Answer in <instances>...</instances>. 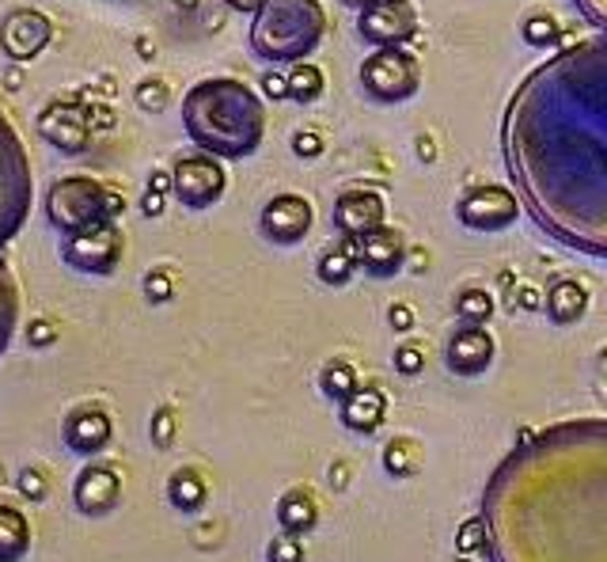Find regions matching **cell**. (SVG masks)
Returning a JSON list of instances; mask_svg holds the SVG:
<instances>
[{"label": "cell", "instance_id": "obj_1", "mask_svg": "<svg viewBox=\"0 0 607 562\" xmlns=\"http://www.w3.org/2000/svg\"><path fill=\"white\" fill-rule=\"evenodd\" d=\"M501 152L543 233L607 259V31L563 46L520 80Z\"/></svg>", "mask_w": 607, "mask_h": 562}, {"label": "cell", "instance_id": "obj_2", "mask_svg": "<svg viewBox=\"0 0 607 562\" xmlns=\"http://www.w3.org/2000/svg\"><path fill=\"white\" fill-rule=\"evenodd\" d=\"M486 562H607V418H569L498 464L482 494Z\"/></svg>", "mask_w": 607, "mask_h": 562}, {"label": "cell", "instance_id": "obj_3", "mask_svg": "<svg viewBox=\"0 0 607 562\" xmlns=\"http://www.w3.org/2000/svg\"><path fill=\"white\" fill-rule=\"evenodd\" d=\"M182 130L201 152L247 160L266 137V103L236 77H206L182 96Z\"/></svg>", "mask_w": 607, "mask_h": 562}, {"label": "cell", "instance_id": "obj_4", "mask_svg": "<svg viewBox=\"0 0 607 562\" xmlns=\"http://www.w3.org/2000/svg\"><path fill=\"white\" fill-rule=\"evenodd\" d=\"M327 39V8L324 0H266L251 12L247 46L259 61L273 66H297L308 61Z\"/></svg>", "mask_w": 607, "mask_h": 562}, {"label": "cell", "instance_id": "obj_5", "mask_svg": "<svg viewBox=\"0 0 607 562\" xmlns=\"http://www.w3.org/2000/svg\"><path fill=\"white\" fill-rule=\"evenodd\" d=\"M46 220L58 236H72L99 220H118L126 214V195L91 175H61L42 195Z\"/></svg>", "mask_w": 607, "mask_h": 562}, {"label": "cell", "instance_id": "obj_6", "mask_svg": "<svg viewBox=\"0 0 607 562\" xmlns=\"http://www.w3.org/2000/svg\"><path fill=\"white\" fill-rule=\"evenodd\" d=\"M34 198L31 160L23 152L20 134L12 130L8 115L0 110V247L23 228Z\"/></svg>", "mask_w": 607, "mask_h": 562}, {"label": "cell", "instance_id": "obj_7", "mask_svg": "<svg viewBox=\"0 0 607 562\" xmlns=\"http://www.w3.org/2000/svg\"><path fill=\"white\" fill-rule=\"evenodd\" d=\"M357 77L376 103H407L421 88V66L407 46H372Z\"/></svg>", "mask_w": 607, "mask_h": 562}, {"label": "cell", "instance_id": "obj_8", "mask_svg": "<svg viewBox=\"0 0 607 562\" xmlns=\"http://www.w3.org/2000/svg\"><path fill=\"white\" fill-rule=\"evenodd\" d=\"M122 259H126V236L122 228H118V220H99V225L91 228L61 236V263L77 274L110 278Z\"/></svg>", "mask_w": 607, "mask_h": 562}, {"label": "cell", "instance_id": "obj_9", "mask_svg": "<svg viewBox=\"0 0 607 562\" xmlns=\"http://www.w3.org/2000/svg\"><path fill=\"white\" fill-rule=\"evenodd\" d=\"M228 190V171L225 160L213 152H187L175 160L171 168V198L190 214H206L213 209Z\"/></svg>", "mask_w": 607, "mask_h": 562}, {"label": "cell", "instance_id": "obj_10", "mask_svg": "<svg viewBox=\"0 0 607 562\" xmlns=\"http://www.w3.org/2000/svg\"><path fill=\"white\" fill-rule=\"evenodd\" d=\"M524 201L505 183H475L456 201V220L471 233H501L520 217Z\"/></svg>", "mask_w": 607, "mask_h": 562}, {"label": "cell", "instance_id": "obj_11", "mask_svg": "<svg viewBox=\"0 0 607 562\" xmlns=\"http://www.w3.org/2000/svg\"><path fill=\"white\" fill-rule=\"evenodd\" d=\"M34 130L50 149H58L61 156H80L88 152L91 145V122H88V103L84 96H72V99H50L39 110V122Z\"/></svg>", "mask_w": 607, "mask_h": 562}, {"label": "cell", "instance_id": "obj_12", "mask_svg": "<svg viewBox=\"0 0 607 562\" xmlns=\"http://www.w3.org/2000/svg\"><path fill=\"white\" fill-rule=\"evenodd\" d=\"M53 42V20L39 8H12L0 20V53L12 66H31L34 58H42V50Z\"/></svg>", "mask_w": 607, "mask_h": 562}, {"label": "cell", "instance_id": "obj_13", "mask_svg": "<svg viewBox=\"0 0 607 562\" xmlns=\"http://www.w3.org/2000/svg\"><path fill=\"white\" fill-rule=\"evenodd\" d=\"M316 228V206L311 198L297 195V190H281L262 206L259 214V233L278 247H297L311 236Z\"/></svg>", "mask_w": 607, "mask_h": 562}, {"label": "cell", "instance_id": "obj_14", "mask_svg": "<svg viewBox=\"0 0 607 562\" xmlns=\"http://www.w3.org/2000/svg\"><path fill=\"white\" fill-rule=\"evenodd\" d=\"M122 472L110 460H88L72 479V505L84 517H110L122 505Z\"/></svg>", "mask_w": 607, "mask_h": 562}, {"label": "cell", "instance_id": "obj_15", "mask_svg": "<svg viewBox=\"0 0 607 562\" xmlns=\"http://www.w3.org/2000/svg\"><path fill=\"white\" fill-rule=\"evenodd\" d=\"M357 31L369 46H407L418 34L410 0H372L357 16Z\"/></svg>", "mask_w": 607, "mask_h": 562}, {"label": "cell", "instance_id": "obj_16", "mask_svg": "<svg viewBox=\"0 0 607 562\" xmlns=\"http://www.w3.org/2000/svg\"><path fill=\"white\" fill-rule=\"evenodd\" d=\"M110 441H115V418H110L103 407H96V403L72 407L66 414V422H61V445L80 460L103 456Z\"/></svg>", "mask_w": 607, "mask_h": 562}, {"label": "cell", "instance_id": "obj_17", "mask_svg": "<svg viewBox=\"0 0 607 562\" xmlns=\"http://www.w3.org/2000/svg\"><path fill=\"white\" fill-rule=\"evenodd\" d=\"M388 225V201L372 187H349L335 198V228L349 239L369 236L372 228Z\"/></svg>", "mask_w": 607, "mask_h": 562}, {"label": "cell", "instance_id": "obj_18", "mask_svg": "<svg viewBox=\"0 0 607 562\" xmlns=\"http://www.w3.org/2000/svg\"><path fill=\"white\" fill-rule=\"evenodd\" d=\"M498 357V343L486 324H459L445 343V365L456 376H482Z\"/></svg>", "mask_w": 607, "mask_h": 562}, {"label": "cell", "instance_id": "obj_19", "mask_svg": "<svg viewBox=\"0 0 607 562\" xmlns=\"http://www.w3.org/2000/svg\"><path fill=\"white\" fill-rule=\"evenodd\" d=\"M407 255L410 244L395 225H380L369 236L357 239V259H361V270L369 278H395L407 266Z\"/></svg>", "mask_w": 607, "mask_h": 562}, {"label": "cell", "instance_id": "obj_20", "mask_svg": "<svg viewBox=\"0 0 607 562\" xmlns=\"http://www.w3.org/2000/svg\"><path fill=\"white\" fill-rule=\"evenodd\" d=\"M338 418H342V426L349 433H357V437H372V433L388 422V392H384L380 384H361L354 395H346V400L338 403Z\"/></svg>", "mask_w": 607, "mask_h": 562}, {"label": "cell", "instance_id": "obj_21", "mask_svg": "<svg viewBox=\"0 0 607 562\" xmlns=\"http://www.w3.org/2000/svg\"><path fill=\"white\" fill-rule=\"evenodd\" d=\"M163 494H168V505L175 513H182V517H198V513L209 505V479L201 467L182 464L168 475Z\"/></svg>", "mask_w": 607, "mask_h": 562}, {"label": "cell", "instance_id": "obj_22", "mask_svg": "<svg viewBox=\"0 0 607 562\" xmlns=\"http://www.w3.org/2000/svg\"><path fill=\"white\" fill-rule=\"evenodd\" d=\"M543 312L555 327H574L588 316V289L577 278H558L543 297Z\"/></svg>", "mask_w": 607, "mask_h": 562}, {"label": "cell", "instance_id": "obj_23", "mask_svg": "<svg viewBox=\"0 0 607 562\" xmlns=\"http://www.w3.org/2000/svg\"><path fill=\"white\" fill-rule=\"evenodd\" d=\"M273 517H278L281 532H297V536H308L319 524V497L308 491V486H289L278 505H273Z\"/></svg>", "mask_w": 607, "mask_h": 562}, {"label": "cell", "instance_id": "obj_24", "mask_svg": "<svg viewBox=\"0 0 607 562\" xmlns=\"http://www.w3.org/2000/svg\"><path fill=\"white\" fill-rule=\"evenodd\" d=\"M34 529L31 517L12 502H0V562H23L31 555Z\"/></svg>", "mask_w": 607, "mask_h": 562}, {"label": "cell", "instance_id": "obj_25", "mask_svg": "<svg viewBox=\"0 0 607 562\" xmlns=\"http://www.w3.org/2000/svg\"><path fill=\"white\" fill-rule=\"evenodd\" d=\"M357 270H361V259H357V239H349V236H342V244H330L316 263V278L330 285V289L349 285Z\"/></svg>", "mask_w": 607, "mask_h": 562}, {"label": "cell", "instance_id": "obj_26", "mask_svg": "<svg viewBox=\"0 0 607 562\" xmlns=\"http://www.w3.org/2000/svg\"><path fill=\"white\" fill-rule=\"evenodd\" d=\"M380 464L391 479H414L426 467V448H421V441L410 437V433H395L388 445H384Z\"/></svg>", "mask_w": 607, "mask_h": 562}, {"label": "cell", "instance_id": "obj_27", "mask_svg": "<svg viewBox=\"0 0 607 562\" xmlns=\"http://www.w3.org/2000/svg\"><path fill=\"white\" fill-rule=\"evenodd\" d=\"M361 388V376H357V365L349 357H330V362L319 368V392L327 395L330 403H342L346 395H354Z\"/></svg>", "mask_w": 607, "mask_h": 562}, {"label": "cell", "instance_id": "obj_28", "mask_svg": "<svg viewBox=\"0 0 607 562\" xmlns=\"http://www.w3.org/2000/svg\"><path fill=\"white\" fill-rule=\"evenodd\" d=\"M285 77H289V99H292V103L311 107V103L324 99L327 77H324V69H319L316 61H297V66H289Z\"/></svg>", "mask_w": 607, "mask_h": 562}, {"label": "cell", "instance_id": "obj_29", "mask_svg": "<svg viewBox=\"0 0 607 562\" xmlns=\"http://www.w3.org/2000/svg\"><path fill=\"white\" fill-rule=\"evenodd\" d=\"M16 316H20V293H16L8 263L0 259V354H4L16 335Z\"/></svg>", "mask_w": 607, "mask_h": 562}, {"label": "cell", "instance_id": "obj_30", "mask_svg": "<svg viewBox=\"0 0 607 562\" xmlns=\"http://www.w3.org/2000/svg\"><path fill=\"white\" fill-rule=\"evenodd\" d=\"M494 308H498V300H494V293L482 289V285H467L456 297L459 324H486V319L494 316Z\"/></svg>", "mask_w": 607, "mask_h": 562}, {"label": "cell", "instance_id": "obj_31", "mask_svg": "<svg viewBox=\"0 0 607 562\" xmlns=\"http://www.w3.org/2000/svg\"><path fill=\"white\" fill-rule=\"evenodd\" d=\"M520 34H524V42H528V46L547 50V46H558V39H563V23H558L550 12H531V16H524Z\"/></svg>", "mask_w": 607, "mask_h": 562}, {"label": "cell", "instance_id": "obj_32", "mask_svg": "<svg viewBox=\"0 0 607 562\" xmlns=\"http://www.w3.org/2000/svg\"><path fill=\"white\" fill-rule=\"evenodd\" d=\"M133 103L141 107L145 115H163V110H168V103H171L168 80H163V77H145V80H137Z\"/></svg>", "mask_w": 607, "mask_h": 562}, {"label": "cell", "instance_id": "obj_33", "mask_svg": "<svg viewBox=\"0 0 607 562\" xmlns=\"http://www.w3.org/2000/svg\"><path fill=\"white\" fill-rule=\"evenodd\" d=\"M452 543H456V555H464V559L486 555V521H482V513H478V517H467L464 524H459Z\"/></svg>", "mask_w": 607, "mask_h": 562}, {"label": "cell", "instance_id": "obj_34", "mask_svg": "<svg viewBox=\"0 0 607 562\" xmlns=\"http://www.w3.org/2000/svg\"><path fill=\"white\" fill-rule=\"evenodd\" d=\"M266 562H308L304 536L278 529V536H270V543H266Z\"/></svg>", "mask_w": 607, "mask_h": 562}, {"label": "cell", "instance_id": "obj_35", "mask_svg": "<svg viewBox=\"0 0 607 562\" xmlns=\"http://www.w3.org/2000/svg\"><path fill=\"white\" fill-rule=\"evenodd\" d=\"M16 491H20V497H27L31 505H39L50 497V472L39 464H31V467H23L20 475H16Z\"/></svg>", "mask_w": 607, "mask_h": 562}, {"label": "cell", "instance_id": "obj_36", "mask_svg": "<svg viewBox=\"0 0 607 562\" xmlns=\"http://www.w3.org/2000/svg\"><path fill=\"white\" fill-rule=\"evenodd\" d=\"M175 437H179V414L171 407H156L149 418V441L156 448H171Z\"/></svg>", "mask_w": 607, "mask_h": 562}, {"label": "cell", "instance_id": "obj_37", "mask_svg": "<svg viewBox=\"0 0 607 562\" xmlns=\"http://www.w3.org/2000/svg\"><path fill=\"white\" fill-rule=\"evenodd\" d=\"M141 293L149 304H168L175 297V274L168 270V266H152L141 282Z\"/></svg>", "mask_w": 607, "mask_h": 562}, {"label": "cell", "instance_id": "obj_38", "mask_svg": "<svg viewBox=\"0 0 607 562\" xmlns=\"http://www.w3.org/2000/svg\"><path fill=\"white\" fill-rule=\"evenodd\" d=\"M391 365L399 376H421V368H426V349L418 343H399L391 354Z\"/></svg>", "mask_w": 607, "mask_h": 562}, {"label": "cell", "instance_id": "obj_39", "mask_svg": "<svg viewBox=\"0 0 607 562\" xmlns=\"http://www.w3.org/2000/svg\"><path fill=\"white\" fill-rule=\"evenodd\" d=\"M58 335H61V327H58V319H50V316H34L31 324H27V343H31V349H50L58 343Z\"/></svg>", "mask_w": 607, "mask_h": 562}, {"label": "cell", "instance_id": "obj_40", "mask_svg": "<svg viewBox=\"0 0 607 562\" xmlns=\"http://www.w3.org/2000/svg\"><path fill=\"white\" fill-rule=\"evenodd\" d=\"M292 152H297L300 160H319V156H324V134H319V130H297V134H292Z\"/></svg>", "mask_w": 607, "mask_h": 562}, {"label": "cell", "instance_id": "obj_41", "mask_svg": "<svg viewBox=\"0 0 607 562\" xmlns=\"http://www.w3.org/2000/svg\"><path fill=\"white\" fill-rule=\"evenodd\" d=\"M414 324H418V316H414V308L407 300H391L388 304V327L395 335H410Z\"/></svg>", "mask_w": 607, "mask_h": 562}, {"label": "cell", "instance_id": "obj_42", "mask_svg": "<svg viewBox=\"0 0 607 562\" xmlns=\"http://www.w3.org/2000/svg\"><path fill=\"white\" fill-rule=\"evenodd\" d=\"M168 198L171 195H163V190H145L141 195V214L149 217V220H156V217H163V209H168Z\"/></svg>", "mask_w": 607, "mask_h": 562}, {"label": "cell", "instance_id": "obj_43", "mask_svg": "<svg viewBox=\"0 0 607 562\" xmlns=\"http://www.w3.org/2000/svg\"><path fill=\"white\" fill-rule=\"evenodd\" d=\"M88 122H91V130H96V134L115 130V110L103 107V103H88Z\"/></svg>", "mask_w": 607, "mask_h": 562}, {"label": "cell", "instance_id": "obj_44", "mask_svg": "<svg viewBox=\"0 0 607 562\" xmlns=\"http://www.w3.org/2000/svg\"><path fill=\"white\" fill-rule=\"evenodd\" d=\"M574 4L585 12V20H593L600 31H607V0H574Z\"/></svg>", "mask_w": 607, "mask_h": 562}, {"label": "cell", "instance_id": "obj_45", "mask_svg": "<svg viewBox=\"0 0 607 562\" xmlns=\"http://www.w3.org/2000/svg\"><path fill=\"white\" fill-rule=\"evenodd\" d=\"M259 88H262L270 99H289V77H285V72H266Z\"/></svg>", "mask_w": 607, "mask_h": 562}, {"label": "cell", "instance_id": "obj_46", "mask_svg": "<svg viewBox=\"0 0 607 562\" xmlns=\"http://www.w3.org/2000/svg\"><path fill=\"white\" fill-rule=\"evenodd\" d=\"M517 300H520V308H528V312L543 308V297H539V289H536V285H520Z\"/></svg>", "mask_w": 607, "mask_h": 562}, {"label": "cell", "instance_id": "obj_47", "mask_svg": "<svg viewBox=\"0 0 607 562\" xmlns=\"http://www.w3.org/2000/svg\"><path fill=\"white\" fill-rule=\"evenodd\" d=\"M349 475H354V472H349L346 464H330V483H335V491H346V486H349Z\"/></svg>", "mask_w": 607, "mask_h": 562}, {"label": "cell", "instance_id": "obj_48", "mask_svg": "<svg viewBox=\"0 0 607 562\" xmlns=\"http://www.w3.org/2000/svg\"><path fill=\"white\" fill-rule=\"evenodd\" d=\"M149 187L152 190H163V195H171V171H152L149 175Z\"/></svg>", "mask_w": 607, "mask_h": 562}, {"label": "cell", "instance_id": "obj_49", "mask_svg": "<svg viewBox=\"0 0 607 562\" xmlns=\"http://www.w3.org/2000/svg\"><path fill=\"white\" fill-rule=\"evenodd\" d=\"M232 12H259V8L266 4V0H225Z\"/></svg>", "mask_w": 607, "mask_h": 562}, {"label": "cell", "instance_id": "obj_50", "mask_svg": "<svg viewBox=\"0 0 607 562\" xmlns=\"http://www.w3.org/2000/svg\"><path fill=\"white\" fill-rule=\"evenodd\" d=\"M418 149H421V160H426V164H434V160H437V149L426 141V137H421V141H418Z\"/></svg>", "mask_w": 607, "mask_h": 562}, {"label": "cell", "instance_id": "obj_51", "mask_svg": "<svg viewBox=\"0 0 607 562\" xmlns=\"http://www.w3.org/2000/svg\"><path fill=\"white\" fill-rule=\"evenodd\" d=\"M346 4H357V8H365V4H372V0H346Z\"/></svg>", "mask_w": 607, "mask_h": 562}, {"label": "cell", "instance_id": "obj_52", "mask_svg": "<svg viewBox=\"0 0 607 562\" xmlns=\"http://www.w3.org/2000/svg\"><path fill=\"white\" fill-rule=\"evenodd\" d=\"M179 4H182V8H195V4H198V0H179Z\"/></svg>", "mask_w": 607, "mask_h": 562}]
</instances>
